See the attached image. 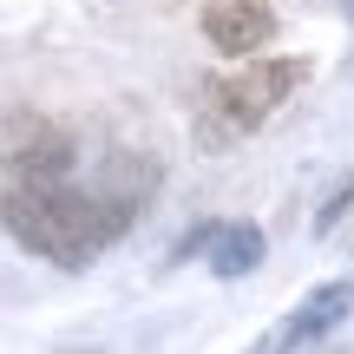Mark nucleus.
I'll use <instances>...</instances> for the list:
<instances>
[{"label":"nucleus","mask_w":354,"mask_h":354,"mask_svg":"<svg viewBox=\"0 0 354 354\" xmlns=\"http://www.w3.org/2000/svg\"><path fill=\"white\" fill-rule=\"evenodd\" d=\"M131 203L105 190H73V184H7V230L20 250L46 256L59 269H86L105 243L131 230Z\"/></svg>","instance_id":"nucleus-1"},{"label":"nucleus","mask_w":354,"mask_h":354,"mask_svg":"<svg viewBox=\"0 0 354 354\" xmlns=\"http://www.w3.org/2000/svg\"><path fill=\"white\" fill-rule=\"evenodd\" d=\"M302 73H308L302 59H243L236 73H223V79H203L197 138L210 145V151H223V145L250 138V131L263 125V118L276 112V105L289 99L295 86H302Z\"/></svg>","instance_id":"nucleus-2"},{"label":"nucleus","mask_w":354,"mask_h":354,"mask_svg":"<svg viewBox=\"0 0 354 354\" xmlns=\"http://www.w3.org/2000/svg\"><path fill=\"white\" fill-rule=\"evenodd\" d=\"M73 131L66 125H46V118H33V131H26V118H13V151H7V177L13 184H66L73 177Z\"/></svg>","instance_id":"nucleus-3"},{"label":"nucleus","mask_w":354,"mask_h":354,"mask_svg":"<svg viewBox=\"0 0 354 354\" xmlns=\"http://www.w3.org/2000/svg\"><path fill=\"white\" fill-rule=\"evenodd\" d=\"M203 39L216 53H230V59H250V53H263L276 39V13L263 0H210L203 7Z\"/></svg>","instance_id":"nucleus-4"},{"label":"nucleus","mask_w":354,"mask_h":354,"mask_svg":"<svg viewBox=\"0 0 354 354\" xmlns=\"http://www.w3.org/2000/svg\"><path fill=\"white\" fill-rule=\"evenodd\" d=\"M354 308V276H342V282H322L315 295H302L295 302V315H289V328H282V342L276 348H308V342H322V335L335 328Z\"/></svg>","instance_id":"nucleus-5"},{"label":"nucleus","mask_w":354,"mask_h":354,"mask_svg":"<svg viewBox=\"0 0 354 354\" xmlns=\"http://www.w3.org/2000/svg\"><path fill=\"white\" fill-rule=\"evenodd\" d=\"M256 263H263V230L256 223H223V236H216V250H210V269L223 282H236V276H250Z\"/></svg>","instance_id":"nucleus-6"},{"label":"nucleus","mask_w":354,"mask_h":354,"mask_svg":"<svg viewBox=\"0 0 354 354\" xmlns=\"http://www.w3.org/2000/svg\"><path fill=\"white\" fill-rule=\"evenodd\" d=\"M354 210V171L342 177V184H335L328 190V203H322V210H315V236H335V230H342V216Z\"/></svg>","instance_id":"nucleus-7"},{"label":"nucleus","mask_w":354,"mask_h":354,"mask_svg":"<svg viewBox=\"0 0 354 354\" xmlns=\"http://www.w3.org/2000/svg\"><path fill=\"white\" fill-rule=\"evenodd\" d=\"M66 354H92V348H66Z\"/></svg>","instance_id":"nucleus-8"}]
</instances>
